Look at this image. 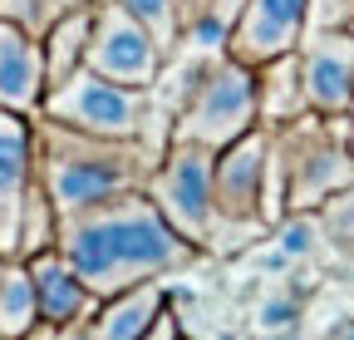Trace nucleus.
I'll list each match as a JSON object with an SVG mask.
<instances>
[{
    "label": "nucleus",
    "mask_w": 354,
    "mask_h": 340,
    "mask_svg": "<svg viewBox=\"0 0 354 340\" xmlns=\"http://www.w3.org/2000/svg\"><path fill=\"white\" fill-rule=\"evenodd\" d=\"M55 247L94 286V296H118V291L143 286V281H172L202 257L162 217V207L148 193H123L113 202L59 217Z\"/></svg>",
    "instance_id": "f257e3e1"
},
{
    "label": "nucleus",
    "mask_w": 354,
    "mask_h": 340,
    "mask_svg": "<svg viewBox=\"0 0 354 340\" xmlns=\"http://www.w3.org/2000/svg\"><path fill=\"white\" fill-rule=\"evenodd\" d=\"M30 129H35L39 188L55 202L59 217L113 202L123 193H148V178L162 158L143 138H99V134L69 129V123L44 118V114L30 118Z\"/></svg>",
    "instance_id": "f03ea898"
},
{
    "label": "nucleus",
    "mask_w": 354,
    "mask_h": 340,
    "mask_svg": "<svg viewBox=\"0 0 354 340\" xmlns=\"http://www.w3.org/2000/svg\"><path fill=\"white\" fill-rule=\"evenodd\" d=\"M39 114L69 123V129L99 134V138H143L158 153L172 143V118H162L153 109L148 89L104 79L94 69H79L64 84H55V89L44 94V109Z\"/></svg>",
    "instance_id": "7ed1b4c3"
},
{
    "label": "nucleus",
    "mask_w": 354,
    "mask_h": 340,
    "mask_svg": "<svg viewBox=\"0 0 354 340\" xmlns=\"http://www.w3.org/2000/svg\"><path fill=\"white\" fill-rule=\"evenodd\" d=\"M148 197L162 207V217L202 257H212V242H216V148L172 138L148 178Z\"/></svg>",
    "instance_id": "20e7f679"
},
{
    "label": "nucleus",
    "mask_w": 354,
    "mask_h": 340,
    "mask_svg": "<svg viewBox=\"0 0 354 340\" xmlns=\"http://www.w3.org/2000/svg\"><path fill=\"white\" fill-rule=\"evenodd\" d=\"M261 129V109H256V64H241L236 55H216L207 79L197 84V94L183 104V114L172 118V138L207 143V148H227Z\"/></svg>",
    "instance_id": "39448f33"
},
{
    "label": "nucleus",
    "mask_w": 354,
    "mask_h": 340,
    "mask_svg": "<svg viewBox=\"0 0 354 340\" xmlns=\"http://www.w3.org/2000/svg\"><path fill=\"white\" fill-rule=\"evenodd\" d=\"M167 50L153 39V30L128 15L118 0H104V6H94V39H88V60L84 69H94L104 79H118V84H138V89H148V84L158 79Z\"/></svg>",
    "instance_id": "423d86ee"
},
{
    "label": "nucleus",
    "mask_w": 354,
    "mask_h": 340,
    "mask_svg": "<svg viewBox=\"0 0 354 340\" xmlns=\"http://www.w3.org/2000/svg\"><path fill=\"white\" fill-rule=\"evenodd\" d=\"M300 84H305V109L349 118L354 114V35L349 30H305L295 45Z\"/></svg>",
    "instance_id": "0eeeda50"
},
{
    "label": "nucleus",
    "mask_w": 354,
    "mask_h": 340,
    "mask_svg": "<svg viewBox=\"0 0 354 340\" xmlns=\"http://www.w3.org/2000/svg\"><path fill=\"white\" fill-rule=\"evenodd\" d=\"M35 188H39L35 129L25 114L0 109V257H20V227Z\"/></svg>",
    "instance_id": "6e6552de"
},
{
    "label": "nucleus",
    "mask_w": 354,
    "mask_h": 340,
    "mask_svg": "<svg viewBox=\"0 0 354 340\" xmlns=\"http://www.w3.org/2000/svg\"><path fill=\"white\" fill-rule=\"evenodd\" d=\"M167 306H172V281H143L118 296H104L88 316L55 325V340H143L167 316Z\"/></svg>",
    "instance_id": "1a4fd4ad"
},
{
    "label": "nucleus",
    "mask_w": 354,
    "mask_h": 340,
    "mask_svg": "<svg viewBox=\"0 0 354 340\" xmlns=\"http://www.w3.org/2000/svg\"><path fill=\"white\" fill-rule=\"evenodd\" d=\"M305 20H310V0H246V10L232 25L227 55H236L241 64H266L276 55H290L305 39Z\"/></svg>",
    "instance_id": "9d476101"
},
{
    "label": "nucleus",
    "mask_w": 354,
    "mask_h": 340,
    "mask_svg": "<svg viewBox=\"0 0 354 340\" xmlns=\"http://www.w3.org/2000/svg\"><path fill=\"white\" fill-rule=\"evenodd\" d=\"M50 94V69H44L39 35L0 20V109L35 118Z\"/></svg>",
    "instance_id": "9b49d317"
},
{
    "label": "nucleus",
    "mask_w": 354,
    "mask_h": 340,
    "mask_svg": "<svg viewBox=\"0 0 354 340\" xmlns=\"http://www.w3.org/2000/svg\"><path fill=\"white\" fill-rule=\"evenodd\" d=\"M30 262V276H35V296H39V321H50V325H69L79 316H88L104 296H94V286H88L59 247H44L35 251Z\"/></svg>",
    "instance_id": "f8f14e48"
},
{
    "label": "nucleus",
    "mask_w": 354,
    "mask_h": 340,
    "mask_svg": "<svg viewBox=\"0 0 354 340\" xmlns=\"http://www.w3.org/2000/svg\"><path fill=\"white\" fill-rule=\"evenodd\" d=\"M320 271L315 262H300L290 271H281L276 286L261 291V301L251 306V335L256 340H295L305 325V296L315 291Z\"/></svg>",
    "instance_id": "ddd939ff"
},
{
    "label": "nucleus",
    "mask_w": 354,
    "mask_h": 340,
    "mask_svg": "<svg viewBox=\"0 0 354 340\" xmlns=\"http://www.w3.org/2000/svg\"><path fill=\"white\" fill-rule=\"evenodd\" d=\"M256 109H261L266 129H281V123H290V118L305 114V84H300L295 50L256 64Z\"/></svg>",
    "instance_id": "4468645a"
},
{
    "label": "nucleus",
    "mask_w": 354,
    "mask_h": 340,
    "mask_svg": "<svg viewBox=\"0 0 354 340\" xmlns=\"http://www.w3.org/2000/svg\"><path fill=\"white\" fill-rule=\"evenodd\" d=\"M88 39H94V6H74L64 15H55V25L44 30V39H39V45H44V69H50V89L84 69Z\"/></svg>",
    "instance_id": "2eb2a0df"
},
{
    "label": "nucleus",
    "mask_w": 354,
    "mask_h": 340,
    "mask_svg": "<svg viewBox=\"0 0 354 340\" xmlns=\"http://www.w3.org/2000/svg\"><path fill=\"white\" fill-rule=\"evenodd\" d=\"M39 325V296L25 257H10L0 271V340H25Z\"/></svg>",
    "instance_id": "dca6fc26"
},
{
    "label": "nucleus",
    "mask_w": 354,
    "mask_h": 340,
    "mask_svg": "<svg viewBox=\"0 0 354 340\" xmlns=\"http://www.w3.org/2000/svg\"><path fill=\"white\" fill-rule=\"evenodd\" d=\"M271 247L281 251L290 267H300V262H320L325 251H330L325 227H320V212H281V217L271 222Z\"/></svg>",
    "instance_id": "f3484780"
},
{
    "label": "nucleus",
    "mask_w": 354,
    "mask_h": 340,
    "mask_svg": "<svg viewBox=\"0 0 354 340\" xmlns=\"http://www.w3.org/2000/svg\"><path fill=\"white\" fill-rule=\"evenodd\" d=\"M315 212H320V227H325L330 251L344 257V262H354V183L339 188V193H330Z\"/></svg>",
    "instance_id": "a211bd4d"
},
{
    "label": "nucleus",
    "mask_w": 354,
    "mask_h": 340,
    "mask_svg": "<svg viewBox=\"0 0 354 340\" xmlns=\"http://www.w3.org/2000/svg\"><path fill=\"white\" fill-rule=\"evenodd\" d=\"M118 6L128 15H138L167 55L177 50V39H183V0H118Z\"/></svg>",
    "instance_id": "6ab92c4d"
},
{
    "label": "nucleus",
    "mask_w": 354,
    "mask_h": 340,
    "mask_svg": "<svg viewBox=\"0 0 354 340\" xmlns=\"http://www.w3.org/2000/svg\"><path fill=\"white\" fill-rule=\"evenodd\" d=\"M0 20H10V25L44 39V30L55 25V10H50V0H0Z\"/></svg>",
    "instance_id": "aec40b11"
},
{
    "label": "nucleus",
    "mask_w": 354,
    "mask_h": 340,
    "mask_svg": "<svg viewBox=\"0 0 354 340\" xmlns=\"http://www.w3.org/2000/svg\"><path fill=\"white\" fill-rule=\"evenodd\" d=\"M305 30H349L354 35V0H310Z\"/></svg>",
    "instance_id": "412c9836"
},
{
    "label": "nucleus",
    "mask_w": 354,
    "mask_h": 340,
    "mask_svg": "<svg viewBox=\"0 0 354 340\" xmlns=\"http://www.w3.org/2000/svg\"><path fill=\"white\" fill-rule=\"evenodd\" d=\"M143 340H187V335H183V321H177V311L167 306V316H162V321H158Z\"/></svg>",
    "instance_id": "4be33fe9"
},
{
    "label": "nucleus",
    "mask_w": 354,
    "mask_h": 340,
    "mask_svg": "<svg viewBox=\"0 0 354 340\" xmlns=\"http://www.w3.org/2000/svg\"><path fill=\"white\" fill-rule=\"evenodd\" d=\"M330 340H354V316H344V321H335L330 330H325Z\"/></svg>",
    "instance_id": "5701e85b"
},
{
    "label": "nucleus",
    "mask_w": 354,
    "mask_h": 340,
    "mask_svg": "<svg viewBox=\"0 0 354 340\" xmlns=\"http://www.w3.org/2000/svg\"><path fill=\"white\" fill-rule=\"evenodd\" d=\"M6 262H10V257H0V271H6Z\"/></svg>",
    "instance_id": "b1692460"
},
{
    "label": "nucleus",
    "mask_w": 354,
    "mask_h": 340,
    "mask_svg": "<svg viewBox=\"0 0 354 340\" xmlns=\"http://www.w3.org/2000/svg\"><path fill=\"white\" fill-rule=\"evenodd\" d=\"M310 340H330V335H310Z\"/></svg>",
    "instance_id": "393cba45"
},
{
    "label": "nucleus",
    "mask_w": 354,
    "mask_h": 340,
    "mask_svg": "<svg viewBox=\"0 0 354 340\" xmlns=\"http://www.w3.org/2000/svg\"><path fill=\"white\" fill-rule=\"evenodd\" d=\"M349 123H354V114H349Z\"/></svg>",
    "instance_id": "a878e982"
},
{
    "label": "nucleus",
    "mask_w": 354,
    "mask_h": 340,
    "mask_svg": "<svg viewBox=\"0 0 354 340\" xmlns=\"http://www.w3.org/2000/svg\"><path fill=\"white\" fill-rule=\"evenodd\" d=\"M99 6H104V0H99Z\"/></svg>",
    "instance_id": "bb28decb"
},
{
    "label": "nucleus",
    "mask_w": 354,
    "mask_h": 340,
    "mask_svg": "<svg viewBox=\"0 0 354 340\" xmlns=\"http://www.w3.org/2000/svg\"><path fill=\"white\" fill-rule=\"evenodd\" d=\"M183 6H187V0H183Z\"/></svg>",
    "instance_id": "cd10ccee"
}]
</instances>
